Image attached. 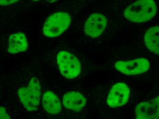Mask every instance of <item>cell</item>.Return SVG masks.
Instances as JSON below:
<instances>
[{
    "label": "cell",
    "instance_id": "6da1fadb",
    "mask_svg": "<svg viewBox=\"0 0 159 119\" xmlns=\"http://www.w3.org/2000/svg\"><path fill=\"white\" fill-rule=\"evenodd\" d=\"M157 10L154 0H138L125 10L124 15L131 22L143 23L153 18L157 14Z\"/></svg>",
    "mask_w": 159,
    "mask_h": 119
},
{
    "label": "cell",
    "instance_id": "7a4b0ae2",
    "mask_svg": "<svg viewBox=\"0 0 159 119\" xmlns=\"http://www.w3.org/2000/svg\"><path fill=\"white\" fill-rule=\"evenodd\" d=\"M41 86L39 81L36 77H33L28 86L19 89L18 97L24 107L28 111L37 110L41 96Z\"/></svg>",
    "mask_w": 159,
    "mask_h": 119
},
{
    "label": "cell",
    "instance_id": "3957f363",
    "mask_svg": "<svg viewBox=\"0 0 159 119\" xmlns=\"http://www.w3.org/2000/svg\"><path fill=\"white\" fill-rule=\"evenodd\" d=\"M71 17L66 12H57L48 17L43 28V34L48 37L59 36L70 25Z\"/></svg>",
    "mask_w": 159,
    "mask_h": 119
},
{
    "label": "cell",
    "instance_id": "277c9868",
    "mask_svg": "<svg viewBox=\"0 0 159 119\" xmlns=\"http://www.w3.org/2000/svg\"><path fill=\"white\" fill-rule=\"evenodd\" d=\"M57 64L61 73L66 78H75L80 73L81 67L79 60L69 52H59L57 55Z\"/></svg>",
    "mask_w": 159,
    "mask_h": 119
},
{
    "label": "cell",
    "instance_id": "5b68a950",
    "mask_svg": "<svg viewBox=\"0 0 159 119\" xmlns=\"http://www.w3.org/2000/svg\"><path fill=\"white\" fill-rule=\"evenodd\" d=\"M149 61L145 58H138L131 61H119L115 63V68L127 75H136L146 72L150 68Z\"/></svg>",
    "mask_w": 159,
    "mask_h": 119
},
{
    "label": "cell",
    "instance_id": "8992f818",
    "mask_svg": "<svg viewBox=\"0 0 159 119\" xmlns=\"http://www.w3.org/2000/svg\"><path fill=\"white\" fill-rule=\"evenodd\" d=\"M130 90L127 85L118 83L111 87L107 98V104L111 108H116L126 103L129 96Z\"/></svg>",
    "mask_w": 159,
    "mask_h": 119
},
{
    "label": "cell",
    "instance_id": "52a82bcc",
    "mask_svg": "<svg viewBox=\"0 0 159 119\" xmlns=\"http://www.w3.org/2000/svg\"><path fill=\"white\" fill-rule=\"evenodd\" d=\"M107 25L106 17L103 14L96 13L90 15L84 26L86 34L91 37H98L103 32Z\"/></svg>",
    "mask_w": 159,
    "mask_h": 119
},
{
    "label": "cell",
    "instance_id": "ba28073f",
    "mask_svg": "<svg viewBox=\"0 0 159 119\" xmlns=\"http://www.w3.org/2000/svg\"><path fill=\"white\" fill-rule=\"evenodd\" d=\"M135 113L137 119L159 118V96L150 101L138 104Z\"/></svg>",
    "mask_w": 159,
    "mask_h": 119
},
{
    "label": "cell",
    "instance_id": "9c48e42d",
    "mask_svg": "<svg viewBox=\"0 0 159 119\" xmlns=\"http://www.w3.org/2000/svg\"><path fill=\"white\" fill-rule=\"evenodd\" d=\"M87 99L80 93L70 92L65 94L63 103L65 108L75 112H80L85 106Z\"/></svg>",
    "mask_w": 159,
    "mask_h": 119
},
{
    "label": "cell",
    "instance_id": "30bf717a",
    "mask_svg": "<svg viewBox=\"0 0 159 119\" xmlns=\"http://www.w3.org/2000/svg\"><path fill=\"white\" fill-rule=\"evenodd\" d=\"M28 47V41L25 34L17 33L11 34L9 38L8 51L11 54L24 52Z\"/></svg>",
    "mask_w": 159,
    "mask_h": 119
},
{
    "label": "cell",
    "instance_id": "8fae6325",
    "mask_svg": "<svg viewBox=\"0 0 159 119\" xmlns=\"http://www.w3.org/2000/svg\"><path fill=\"white\" fill-rule=\"evenodd\" d=\"M43 105L47 112L52 115L58 114L61 110V104L58 98L53 93L48 91L43 96Z\"/></svg>",
    "mask_w": 159,
    "mask_h": 119
},
{
    "label": "cell",
    "instance_id": "7c38bea8",
    "mask_svg": "<svg viewBox=\"0 0 159 119\" xmlns=\"http://www.w3.org/2000/svg\"><path fill=\"white\" fill-rule=\"evenodd\" d=\"M144 43L149 51L159 55V27L150 28L144 35Z\"/></svg>",
    "mask_w": 159,
    "mask_h": 119
},
{
    "label": "cell",
    "instance_id": "4fadbf2b",
    "mask_svg": "<svg viewBox=\"0 0 159 119\" xmlns=\"http://www.w3.org/2000/svg\"><path fill=\"white\" fill-rule=\"evenodd\" d=\"M19 0H0V4L2 6H7L16 2Z\"/></svg>",
    "mask_w": 159,
    "mask_h": 119
},
{
    "label": "cell",
    "instance_id": "5bb4252c",
    "mask_svg": "<svg viewBox=\"0 0 159 119\" xmlns=\"http://www.w3.org/2000/svg\"><path fill=\"white\" fill-rule=\"evenodd\" d=\"M0 115H1V119H10L9 116L7 113L5 109L1 106L0 107Z\"/></svg>",
    "mask_w": 159,
    "mask_h": 119
},
{
    "label": "cell",
    "instance_id": "9a60e30c",
    "mask_svg": "<svg viewBox=\"0 0 159 119\" xmlns=\"http://www.w3.org/2000/svg\"><path fill=\"white\" fill-rule=\"evenodd\" d=\"M48 2H49L53 3L54 2H56L57 0H47Z\"/></svg>",
    "mask_w": 159,
    "mask_h": 119
},
{
    "label": "cell",
    "instance_id": "2e32d148",
    "mask_svg": "<svg viewBox=\"0 0 159 119\" xmlns=\"http://www.w3.org/2000/svg\"><path fill=\"white\" fill-rule=\"evenodd\" d=\"M33 1H34V2H38L39 0H33Z\"/></svg>",
    "mask_w": 159,
    "mask_h": 119
}]
</instances>
